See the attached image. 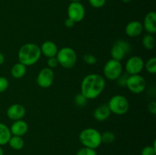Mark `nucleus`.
Returning a JSON list of instances; mask_svg holds the SVG:
<instances>
[{
	"label": "nucleus",
	"instance_id": "obj_1",
	"mask_svg": "<svg viewBox=\"0 0 156 155\" xmlns=\"http://www.w3.org/2000/svg\"><path fill=\"white\" fill-rule=\"evenodd\" d=\"M105 78L98 74H89L82 79L81 94L88 100H94L101 94L105 88Z\"/></svg>",
	"mask_w": 156,
	"mask_h": 155
},
{
	"label": "nucleus",
	"instance_id": "obj_2",
	"mask_svg": "<svg viewBox=\"0 0 156 155\" xmlns=\"http://www.w3.org/2000/svg\"><path fill=\"white\" fill-rule=\"evenodd\" d=\"M41 55L39 46L33 43H28L21 46L18 50V57L19 62L25 66H31L39 61Z\"/></svg>",
	"mask_w": 156,
	"mask_h": 155
},
{
	"label": "nucleus",
	"instance_id": "obj_3",
	"mask_svg": "<svg viewBox=\"0 0 156 155\" xmlns=\"http://www.w3.org/2000/svg\"><path fill=\"white\" fill-rule=\"evenodd\" d=\"M79 139L83 147L96 149L100 147L101 142V133L94 128H87L79 133Z\"/></svg>",
	"mask_w": 156,
	"mask_h": 155
},
{
	"label": "nucleus",
	"instance_id": "obj_4",
	"mask_svg": "<svg viewBox=\"0 0 156 155\" xmlns=\"http://www.w3.org/2000/svg\"><path fill=\"white\" fill-rule=\"evenodd\" d=\"M56 58L59 65L67 69L73 68L77 62V54L71 47L66 46L61 48L58 50Z\"/></svg>",
	"mask_w": 156,
	"mask_h": 155
},
{
	"label": "nucleus",
	"instance_id": "obj_5",
	"mask_svg": "<svg viewBox=\"0 0 156 155\" xmlns=\"http://www.w3.org/2000/svg\"><path fill=\"white\" fill-rule=\"evenodd\" d=\"M108 106L111 113L117 115L126 114L129 109V103L127 99L123 95H114L110 99Z\"/></svg>",
	"mask_w": 156,
	"mask_h": 155
},
{
	"label": "nucleus",
	"instance_id": "obj_6",
	"mask_svg": "<svg viewBox=\"0 0 156 155\" xmlns=\"http://www.w3.org/2000/svg\"><path fill=\"white\" fill-rule=\"evenodd\" d=\"M104 75L110 81H116L123 73V65L121 62L110 59L104 66Z\"/></svg>",
	"mask_w": 156,
	"mask_h": 155
},
{
	"label": "nucleus",
	"instance_id": "obj_7",
	"mask_svg": "<svg viewBox=\"0 0 156 155\" xmlns=\"http://www.w3.org/2000/svg\"><path fill=\"white\" fill-rule=\"evenodd\" d=\"M130 51L131 46L129 43L123 40H118L111 47V56L113 59L121 62Z\"/></svg>",
	"mask_w": 156,
	"mask_h": 155
},
{
	"label": "nucleus",
	"instance_id": "obj_8",
	"mask_svg": "<svg viewBox=\"0 0 156 155\" xmlns=\"http://www.w3.org/2000/svg\"><path fill=\"white\" fill-rule=\"evenodd\" d=\"M126 87L133 94H140L146 89V82L141 74H131L128 76Z\"/></svg>",
	"mask_w": 156,
	"mask_h": 155
},
{
	"label": "nucleus",
	"instance_id": "obj_9",
	"mask_svg": "<svg viewBox=\"0 0 156 155\" xmlns=\"http://www.w3.org/2000/svg\"><path fill=\"white\" fill-rule=\"evenodd\" d=\"M68 18L75 23H79L84 19L85 16V9L81 2H70L67 9Z\"/></svg>",
	"mask_w": 156,
	"mask_h": 155
},
{
	"label": "nucleus",
	"instance_id": "obj_10",
	"mask_svg": "<svg viewBox=\"0 0 156 155\" xmlns=\"http://www.w3.org/2000/svg\"><path fill=\"white\" fill-rule=\"evenodd\" d=\"M54 80V72L53 69L46 67L39 71L37 77V83L42 88H48L53 84Z\"/></svg>",
	"mask_w": 156,
	"mask_h": 155
},
{
	"label": "nucleus",
	"instance_id": "obj_11",
	"mask_svg": "<svg viewBox=\"0 0 156 155\" xmlns=\"http://www.w3.org/2000/svg\"><path fill=\"white\" fill-rule=\"evenodd\" d=\"M143 68H144V61L141 57L137 56L129 58L126 61V65H125L126 73L129 75L140 74Z\"/></svg>",
	"mask_w": 156,
	"mask_h": 155
},
{
	"label": "nucleus",
	"instance_id": "obj_12",
	"mask_svg": "<svg viewBox=\"0 0 156 155\" xmlns=\"http://www.w3.org/2000/svg\"><path fill=\"white\" fill-rule=\"evenodd\" d=\"M26 113V109L24 106L18 103H15L9 106L6 111L8 118L11 120L16 121V120L22 119Z\"/></svg>",
	"mask_w": 156,
	"mask_h": 155
},
{
	"label": "nucleus",
	"instance_id": "obj_13",
	"mask_svg": "<svg viewBox=\"0 0 156 155\" xmlns=\"http://www.w3.org/2000/svg\"><path fill=\"white\" fill-rule=\"evenodd\" d=\"M143 23L139 21H129L125 27V32L129 37H137L140 36L143 31Z\"/></svg>",
	"mask_w": 156,
	"mask_h": 155
},
{
	"label": "nucleus",
	"instance_id": "obj_14",
	"mask_svg": "<svg viewBox=\"0 0 156 155\" xmlns=\"http://www.w3.org/2000/svg\"><path fill=\"white\" fill-rule=\"evenodd\" d=\"M143 29L149 34H155L156 33V13L150 12L146 14L143 23Z\"/></svg>",
	"mask_w": 156,
	"mask_h": 155
},
{
	"label": "nucleus",
	"instance_id": "obj_15",
	"mask_svg": "<svg viewBox=\"0 0 156 155\" xmlns=\"http://www.w3.org/2000/svg\"><path fill=\"white\" fill-rule=\"evenodd\" d=\"M40 48H41V54L44 55L47 59L55 57L57 54L58 50H59L56 44L54 42L50 40L44 41L42 45H41V46H40Z\"/></svg>",
	"mask_w": 156,
	"mask_h": 155
},
{
	"label": "nucleus",
	"instance_id": "obj_16",
	"mask_svg": "<svg viewBox=\"0 0 156 155\" xmlns=\"http://www.w3.org/2000/svg\"><path fill=\"white\" fill-rule=\"evenodd\" d=\"M10 131L12 135L22 137L28 131V125L25 121L22 119L16 120L12 123L10 128Z\"/></svg>",
	"mask_w": 156,
	"mask_h": 155
},
{
	"label": "nucleus",
	"instance_id": "obj_17",
	"mask_svg": "<svg viewBox=\"0 0 156 155\" xmlns=\"http://www.w3.org/2000/svg\"><path fill=\"white\" fill-rule=\"evenodd\" d=\"M111 112L108 104H102L98 106L93 112V117L98 122H104L108 119Z\"/></svg>",
	"mask_w": 156,
	"mask_h": 155
},
{
	"label": "nucleus",
	"instance_id": "obj_18",
	"mask_svg": "<svg viewBox=\"0 0 156 155\" xmlns=\"http://www.w3.org/2000/svg\"><path fill=\"white\" fill-rule=\"evenodd\" d=\"M12 136L10 128L4 123L0 122V146L7 144Z\"/></svg>",
	"mask_w": 156,
	"mask_h": 155
},
{
	"label": "nucleus",
	"instance_id": "obj_19",
	"mask_svg": "<svg viewBox=\"0 0 156 155\" xmlns=\"http://www.w3.org/2000/svg\"><path fill=\"white\" fill-rule=\"evenodd\" d=\"M26 71H27V66L18 62V63L13 65L11 69V74L14 78L20 79L25 75Z\"/></svg>",
	"mask_w": 156,
	"mask_h": 155
},
{
	"label": "nucleus",
	"instance_id": "obj_20",
	"mask_svg": "<svg viewBox=\"0 0 156 155\" xmlns=\"http://www.w3.org/2000/svg\"><path fill=\"white\" fill-rule=\"evenodd\" d=\"M11 147L13 150H19L24 147V141L21 136H15V135H12L11 137L10 140H9V143Z\"/></svg>",
	"mask_w": 156,
	"mask_h": 155
},
{
	"label": "nucleus",
	"instance_id": "obj_21",
	"mask_svg": "<svg viewBox=\"0 0 156 155\" xmlns=\"http://www.w3.org/2000/svg\"><path fill=\"white\" fill-rule=\"evenodd\" d=\"M155 39L152 34L147 33L142 39V44H143V47L147 50H153L155 46Z\"/></svg>",
	"mask_w": 156,
	"mask_h": 155
},
{
	"label": "nucleus",
	"instance_id": "obj_22",
	"mask_svg": "<svg viewBox=\"0 0 156 155\" xmlns=\"http://www.w3.org/2000/svg\"><path fill=\"white\" fill-rule=\"evenodd\" d=\"M146 70L152 74H156V58L151 57L147 60L146 64H144Z\"/></svg>",
	"mask_w": 156,
	"mask_h": 155
},
{
	"label": "nucleus",
	"instance_id": "obj_23",
	"mask_svg": "<svg viewBox=\"0 0 156 155\" xmlns=\"http://www.w3.org/2000/svg\"><path fill=\"white\" fill-rule=\"evenodd\" d=\"M115 140V135L111 131H106L101 133V142L109 144L113 143Z\"/></svg>",
	"mask_w": 156,
	"mask_h": 155
},
{
	"label": "nucleus",
	"instance_id": "obj_24",
	"mask_svg": "<svg viewBox=\"0 0 156 155\" xmlns=\"http://www.w3.org/2000/svg\"><path fill=\"white\" fill-rule=\"evenodd\" d=\"M87 101H88V99L85 96L82 95L81 93L77 94V95H76V97L74 98L75 103L78 106H79V107H84L87 104Z\"/></svg>",
	"mask_w": 156,
	"mask_h": 155
},
{
	"label": "nucleus",
	"instance_id": "obj_25",
	"mask_svg": "<svg viewBox=\"0 0 156 155\" xmlns=\"http://www.w3.org/2000/svg\"><path fill=\"white\" fill-rule=\"evenodd\" d=\"M155 141H154L153 145L146 146L143 147L141 151V155H156V147Z\"/></svg>",
	"mask_w": 156,
	"mask_h": 155
},
{
	"label": "nucleus",
	"instance_id": "obj_26",
	"mask_svg": "<svg viewBox=\"0 0 156 155\" xmlns=\"http://www.w3.org/2000/svg\"><path fill=\"white\" fill-rule=\"evenodd\" d=\"M76 155H98V154L95 149L83 147L78 150L77 153H76Z\"/></svg>",
	"mask_w": 156,
	"mask_h": 155
},
{
	"label": "nucleus",
	"instance_id": "obj_27",
	"mask_svg": "<svg viewBox=\"0 0 156 155\" xmlns=\"http://www.w3.org/2000/svg\"><path fill=\"white\" fill-rule=\"evenodd\" d=\"M83 60L86 64L89 65H94L97 63V58L92 54L87 53L83 56Z\"/></svg>",
	"mask_w": 156,
	"mask_h": 155
},
{
	"label": "nucleus",
	"instance_id": "obj_28",
	"mask_svg": "<svg viewBox=\"0 0 156 155\" xmlns=\"http://www.w3.org/2000/svg\"><path fill=\"white\" fill-rule=\"evenodd\" d=\"M129 74H128L127 73H122L120 76H119L118 78L117 79V85L120 87H126V81H127V78Z\"/></svg>",
	"mask_w": 156,
	"mask_h": 155
},
{
	"label": "nucleus",
	"instance_id": "obj_29",
	"mask_svg": "<svg viewBox=\"0 0 156 155\" xmlns=\"http://www.w3.org/2000/svg\"><path fill=\"white\" fill-rule=\"evenodd\" d=\"M107 0H88L90 5L94 9H101L106 4Z\"/></svg>",
	"mask_w": 156,
	"mask_h": 155
},
{
	"label": "nucleus",
	"instance_id": "obj_30",
	"mask_svg": "<svg viewBox=\"0 0 156 155\" xmlns=\"http://www.w3.org/2000/svg\"><path fill=\"white\" fill-rule=\"evenodd\" d=\"M9 81L6 78L0 76V93L5 91L9 88Z\"/></svg>",
	"mask_w": 156,
	"mask_h": 155
},
{
	"label": "nucleus",
	"instance_id": "obj_31",
	"mask_svg": "<svg viewBox=\"0 0 156 155\" xmlns=\"http://www.w3.org/2000/svg\"><path fill=\"white\" fill-rule=\"evenodd\" d=\"M47 63V65H48V68H51V69H53V68H56V67L59 65V62H58L56 56H55V57L48 58Z\"/></svg>",
	"mask_w": 156,
	"mask_h": 155
},
{
	"label": "nucleus",
	"instance_id": "obj_32",
	"mask_svg": "<svg viewBox=\"0 0 156 155\" xmlns=\"http://www.w3.org/2000/svg\"><path fill=\"white\" fill-rule=\"evenodd\" d=\"M148 110L152 114L155 115L156 113V103L155 101H152L148 104Z\"/></svg>",
	"mask_w": 156,
	"mask_h": 155
},
{
	"label": "nucleus",
	"instance_id": "obj_33",
	"mask_svg": "<svg viewBox=\"0 0 156 155\" xmlns=\"http://www.w3.org/2000/svg\"><path fill=\"white\" fill-rule=\"evenodd\" d=\"M75 24H76V23H75L73 20H71L70 18H67L66 19L65 22H64L65 26L66 27H68V28H71V27H74Z\"/></svg>",
	"mask_w": 156,
	"mask_h": 155
},
{
	"label": "nucleus",
	"instance_id": "obj_34",
	"mask_svg": "<svg viewBox=\"0 0 156 155\" xmlns=\"http://www.w3.org/2000/svg\"><path fill=\"white\" fill-rule=\"evenodd\" d=\"M5 62V56L2 53H0V65H2Z\"/></svg>",
	"mask_w": 156,
	"mask_h": 155
},
{
	"label": "nucleus",
	"instance_id": "obj_35",
	"mask_svg": "<svg viewBox=\"0 0 156 155\" xmlns=\"http://www.w3.org/2000/svg\"><path fill=\"white\" fill-rule=\"evenodd\" d=\"M0 155H4V150L2 148L1 146H0Z\"/></svg>",
	"mask_w": 156,
	"mask_h": 155
},
{
	"label": "nucleus",
	"instance_id": "obj_36",
	"mask_svg": "<svg viewBox=\"0 0 156 155\" xmlns=\"http://www.w3.org/2000/svg\"><path fill=\"white\" fill-rule=\"evenodd\" d=\"M121 1L124 3H129V2H130L132 0H121Z\"/></svg>",
	"mask_w": 156,
	"mask_h": 155
},
{
	"label": "nucleus",
	"instance_id": "obj_37",
	"mask_svg": "<svg viewBox=\"0 0 156 155\" xmlns=\"http://www.w3.org/2000/svg\"><path fill=\"white\" fill-rule=\"evenodd\" d=\"M69 1L71 2H81L82 0H69Z\"/></svg>",
	"mask_w": 156,
	"mask_h": 155
}]
</instances>
